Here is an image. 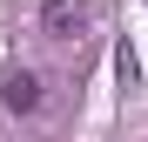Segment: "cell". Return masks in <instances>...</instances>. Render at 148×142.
I'll use <instances>...</instances> for the list:
<instances>
[{"label": "cell", "mask_w": 148, "mask_h": 142, "mask_svg": "<svg viewBox=\"0 0 148 142\" xmlns=\"http://www.w3.org/2000/svg\"><path fill=\"white\" fill-rule=\"evenodd\" d=\"M40 20H47V34H54V41H74V34L88 27V7H81V0H47Z\"/></svg>", "instance_id": "obj_1"}, {"label": "cell", "mask_w": 148, "mask_h": 142, "mask_svg": "<svg viewBox=\"0 0 148 142\" xmlns=\"http://www.w3.org/2000/svg\"><path fill=\"white\" fill-rule=\"evenodd\" d=\"M0 102H7L14 115H34V108H40V75H27V68H14V75L0 81Z\"/></svg>", "instance_id": "obj_2"}]
</instances>
